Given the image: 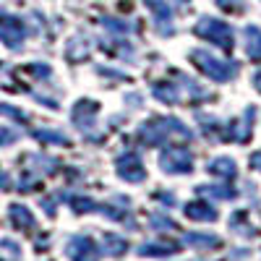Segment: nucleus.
I'll return each mask as SVG.
<instances>
[{"instance_id": "obj_1", "label": "nucleus", "mask_w": 261, "mask_h": 261, "mask_svg": "<svg viewBox=\"0 0 261 261\" xmlns=\"http://www.w3.org/2000/svg\"><path fill=\"white\" fill-rule=\"evenodd\" d=\"M167 134H180L183 139H188V128H183L180 120L175 118H160V120H149L139 128V141L146 146H157L160 141L167 139Z\"/></svg>"}, {"instance_id": "obj_2", "label": "nucleus", "mask_w": 261, "mask_h": 261, "mask_svg": "<svg viewBox=\"0 0 261 261\" xmlns=\"http://www.w3.org/2000/svg\"><path fill=\"white\" fill-rule=\"evenodd\" d=\"M191 60L196 63V68H199L204 76L214 79V81H230L235 73H238V65L235 63H225L220 58H214L209 53H201V50H196L191 53Z\"/></svg>"}, {"instance_id": "obj_3", "label": "nucleus", "mask_w": 261, "mask_h": 261, "mask_svg": "<svg viewBox=\"0 0 261 261\" xmlns=\"http://www.w3.org/2000/svg\"><path fill=\"white\" fill-rule=\"evenodd\" d=\"M196 34L201 39H209L214 45L225 47V50H232V45H235L232 29L227 24H222V21H217V18H201L199 24H196Z\"/></svg>"}, {"instance_id": "obj_4", "label": "nucleus", "mask_w": 261, "mask_h": 261, "mask_svg": "<svg viewBox=\"0 0 261 261\" xmlns=\"http://www.w3.org/2000/svg\"><path fill=\"white\" fill-rule=\"evenodd\" d=\"M160 167L165 172L178 175V172H191L193 170V160L183 146H165L162 154H160Z\"/></svg>"}, {"instance_id": "obj_5", "label": "nucleus", "mask_w": 261, "mask_h": 261, "mask_svg": "<svg viewBox=\"0 0 261 261\" xmlns=\"http://www.w3.org/2000/svg\"><path fill=\"white\" fill-rule=\"evenodd\" d=\"M24 37H27L24 21L0 11V39H3L8 47H18L21 42H24Z\"/></svg>"}, {"instance_id": "obj_6", "label": "nucleus", "mask_w": 261, "mask_h": 261, "mask_svg": "<svg viewBox=\"0 0 261 261\" xmlns=\"http://www.w3.org/2000/svg\"><path fill=\"white\" fill-rule=\"evenodd\" d=\"M68 258L71 261H97L99 258V248L92 238L86 235H79V238H71L68 241Z\"/></svg>"}, {"instance_id": "obj_7", "label": "nucleus", "mask_w": 261, "mask_h": 261, "mask_svg": "<svg viewBox=\"0 0 261 261\" xmlns=\"http://www.w3.org/2000/svg\"><path fill=\"white\" fill-rule=\"evenodd\" d=\"M115 170H118V175L123 178V180H128V183H141L144 178H146V172H144V165H141V160L136 157V154H123L118 162H115Z\"/></svg>"}, {"instance_id": "obj_8", "label": "nucleus", "mask_w": 261, "mask_h": 261, "mask_svg": "<svg viewBox=\"0 0 261 261\" xmlns=\"http://www.w3.org/2000/svg\"><path fill=\"white\" fill-rule=\"evenodd\" d=\"M186 217L188 220H196V222H214L217 212L206 201H191V204H186Z\"/></svg>"}, {"instance_id": "obj_9", "label": "nucleus", "mask_w": 261, "mask_h": 261, "mask_svg": "<svg viewBox=\"0 0 261 261\" xmlns=\"http://www.w3.org/2000/svg\"><path fill=\"white\" fill-rule=\"evenodd\" d=\"M97 110H99V105L97 102H89V99H81L76 107H73V120H76V125L79 128H89L92 125V118L97 115Z\"/></svg>"}, {"instance_id": "obj_10", "label": "nucleus", "mask_w": 261, "mask_h": 261, "mask_svg": "<svg viewBox=\"0 0 261 261\" xmlns=\"http://www.w3.org/2000/svg\"><path fill=\"white\" fill-rule=\"evenodd\" d=\"M146 6L154 11V16H157V27L162 29V34H172V27H170L172 13H170V6L165 3V0H146Z\"/></svg>"}, {"instance_id": "obj_11", "label": "nucleus", "mask_w": 261, "mask_h": 261, "mask_svg": "<svg viewBox=\"0 0 261 261\" xmlns=\"http://www.w3.org/2000/svg\"><path fill=\"white\" fill-rule=\"evenodd\" d=\"M11 222H13L18 230H34V227H37L34 214H32L27 206H21V204H13V206H11Z\"/></svg>"}, {"instance_id": "obj_12", "label": "nucleus", "mask_w": 261, "mask_h": 261, "mask_svg": "<svg viewBox=\"0 0 261 261\" xmlns=\"http://www.w3.org/2000/svg\"><path fill=\"white\" fill-rule=\"evenodd\" d=\"M246 50L253 60H261V32L256 27L246 29Z\"/></svg>"}, {"instance_id": "obj_13", "label": "nucleus", "mask_w": 261, "mask_h": 261, "mask_svg": "<svg viewBox=\"0 0 261 261\" xmlns=\"http://www.w3.org/2000/svg\"><path fill=\"white\" fill-rule=\"evenodd\" d=\"M154 97H157V99H162V102H167V105H175V102L180 99V92H178L172 84L160 81V84H154Z\"/></svg>"}, {"instance_id": "obj_14", "label": "nucleus", "mask_w": 261, "mask_h": 261, "mask_svg": "<svg viewBox=\"0 0 261 261\" xmlns=\"http://www.w3.org/2000/svg\"><path fill=\"white\" fill-rule=\"evenodd\" d=\"M178 251V246H172V243H144L139 248L141 256H172Z\"/></svg>"}, {"instance_id": "obj_15", "label": "nucleus", "mask_w": 261, "mask_h": 261, "mask_svg": "<svg viewBox=\"0 0 261 261\" xmlns=\"http://www.w3.org/2000/svg\"><path fill=\"white\" fill-rule=\"evenodd\" d=\"M209 172H214V175H222V178H232L235 175V162L227 160V157H220V160H212L209 162Z\"/></svg>"}, {"instance_id": "obj_16", "label": "nucleus", "mask_w": 261, "mask_h": 261, "mask_svg": "<svg viewBox=\"0 0 261 261\" xmlns=\"http://www.w3.org/2000/svg\"><path fill=\"white\" fill-rule=\"evenodd\" d=\"M186 243H191V246H220V238H214V235H196V232H188V235H186Z\"/></svg>"}, {"instance_id": "obj_17", "label": "nucleus", "mask_w": 261, "mask_h": 261, "mask_svg": "<svg viewBox=\"0 0 261 261\" xmlns=\"http://www.w3.org/2000/svg\"><path fill=\"white\" fill-rule=\"evenodd\" d=\"M105 243H107V246L113 248V251H110L113 256H120V253H123V251L128 248L123 238H118V235H113V232H110V235H105Z\"/></svg>"}, {"instance_id": "obj_18", "label": "nucleus", "mask_w": 261, "mask_h": 261, "mask_svg": "<svg viewBox=\"0 0 261 261\" xmlns=\"http://www.w3.org/2000/svg\"><path fill=\"white\" fill-rule=\"evenodd\" d=\"M217 6H220L222 11H227V13H241L246 8L243 0H217Z\"/></svg>"}, {"instance_id": "obj_19", "label": "nucleus", "mask_w": 261, "mask_h": 261, "mask_svg": "<svg viewBox=\"0 0 261 261\" xmlns=\"http://www.w3.org/2000/svg\"><path fill=\"white\" fill-rule=\"evenodd\" d=\"M73 209H76V212H97L99 206H97L92 199H73Z\"/></svg>"}, {"instance_id": "obj_20", "label": "nucleus", "mask_w": 261, "mask_h": 261, "mask_svg": "<svg viewBox=\"0 0 261 261\" xmlns=\"http://www.w3.org/2000/svg\"><path fill=\"white\" fill-rule=\"evenodd\" d=\"M204 193L220 196V199H232L235 196V191H227V188H220V186H204Z\"/></svg>"}, {"instance_id": "obj_21", "label": "nucleus", "mask_w": 261, "mask_h": 261, "mask_svg": "<svg viewBox=\"0 0 261 261\" xmlns=\"http://www.w3.org/2000/svg\"><path fill=\"white\" fill-rule=\"evenodd\" d=\"M0 115H6V118H16V120H27V115L16 110V107H8V105H0Z\"/></svg>"}, {"instance_id": "obj_22", "label": "nucleus", "mask_w": 261, "mask_h": 261, "mask_svg": "<svg viewBox=\"0 0 261 261\" xmlns=\"http://www.w3.org/2000/svg\"><path fill=\"white\" fill-rule=\"evenodd\" d=\"M37 139H45V141H58V144H65V136H60V134H47V130H37Z\"/></svg>"}, {"instance_id": "obj_23", "label": "nucleus", "mask_w": 261, "mask_h": 261, "mask_svg": "<svg viewBox=\"0 0 261 261\" xmlns=\"http://www.w3.org/2000/svg\"><path fill=\"white\" fill-rule=\"evenodd\" d=\"M16 139H18V134H13L8 128H0V144H13Z\"/></svg>"}, {"instance_id": "obj_24", "label": "nucleus", "mask_w": 261, "mask_h": 261, "mask_svg": "<svg viewBox=\"0 0 261 261\" xmlns=\"http://www.w3.org/2000/svg\"><path fill=\"white\" fill-rule=\"evenodd\" d=\"M105 27H110V29H118V32H125V29H128L125 24H118V21H113V18H105Z\"/></svg>"}, {"instance_id": "obj_25", "label": "nucleus", "mask_w": 261, "mask_h": 261, "mask_svg": "<svg viewBox=\"0 0 261 261\" xmlns=\"http://www.w3.org/2000/svg\"><path fill=\"white\" fill-rule=\"evenodd\" d=\"M251 165H253L256 170H261V154H253V157H251Z\"/></svg>"}, {"instance_id": "obj_26", "label": "nucleus", "mask_w": 261, "mask_h": 261, "mask_svg": "<svg viewBox=\"0 0 261 261\" xmlns=\"http://www.w3.org/2000/svg\"><path fill=\"white\" fill-rule=\"evenodd\" d=\"M253 84H256V89H258V92H261V71H258V73H256V76H253Z\"/></svg>"}, {"instance_id": "obj_27", "label": "nucleus", "mask_w": 261, "mask_h": 261, "mask_svg": "<svg viewBox=\"0 0 261 261\" xmlns=\"http://www.w3.org/2000/svg\"><path fill=\"white\" fill-rule=\"evenodd\" d=\"M0 186H8V178L3 175V172H0Z\"/></svg>"}]
</instances>
